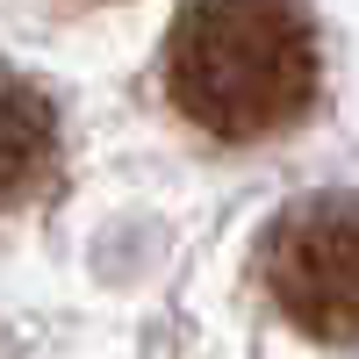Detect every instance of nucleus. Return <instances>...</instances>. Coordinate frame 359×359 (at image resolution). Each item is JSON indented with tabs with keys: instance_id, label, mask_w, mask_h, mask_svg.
I'll list each match as a JSON object with an SVG mask.
<instances>
[{
	"instance_id": "nucleus-1",
	"label": "nucleus",
	"mask_w": 359,
	"mask_h": 359,
	"mask_svg": "<svg viewBox=\"0 0 359 359\" xmlns=\"http://www.w3.org/2000/svg\"><path fill=\"white\" fill-rule=\"evenodd\" d=\"M158 86L216 144L294 130L323 94V50L302 0H187L165 29Z\"/></svg>"
},
{
	"instance_id": "nucleus-3",
	"label": "nucleus",
	"mask_w": 359,
	"mask_h": 359,
	"mask_svg": "<svg viewBox=\"0 0 359 359\" xmlns=\"http://www.w3.org/2000/svg\"><path fill=\"white\" fill-rule=\"evenodd\" d=\"M57 187V108L29 72L0 65V223L50 201Z\"/></svg>"
},
{
	"instance_id": "nucleus-2",
	"label": "nucleus",
	"mask_w": 359,
	"mask_h": 359,
	"mask_svg": "<svg viewBox=\"0 0 359 359\" xmlns=\"http://www.w3.org/2000/svg\"><path fill=\"white\" fill-rule=\"evenodd\" d=\"M259 287L302 338L359 345V194H294L259 237Z\"/></svg>"
}]
</instances>
